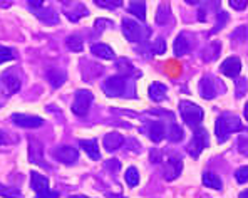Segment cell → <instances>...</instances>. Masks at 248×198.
I'll return each instance as SVG.
<instances>
[{
  "label": "cell",
  "instance_id": "1",
  "mask_svg": "<svg viewBox=\"0 0 248 198\" xmlns=\"http://www.w3.org/2000/svg\"><path fill=\"white\" fill-rule=\"evenodd\" d=\"M215 130H217V138L218 141H227L228 134L235 133V131H242L243 124L240 121L238 116L235 115H221L220 118L217 119V124H215Z\"/></svg>",
  "mask_w": 248,
  "mask_h": 198
},
{
  "label": "cell",
  "instance_id": "2",
  "mask_svg": "<svg viewBox=\"0 0 248 198\" xmlns=\"http://www.w3.org/2000/svg\"><path fill=\"white\" fill-rule=\"evenodd\" d=\"M180 113H181V118H183L185 123L191 128L200 126V123L203 121V109L191 101H181Z\"/></svg>",
  "mask_w": 248,
  "mask_h": 198
},
{
  "label": "cell",
  "instance_id": "3",
  "mask_svg": "<svg viewBox=\"0 0 248 198\" xmlns=\"http://www.w3.org/2000/svg\"><path fill=\"white\" fill-rule=\"evenodd\" d=\"M123 34L126 35V39L131 40V42H143V40L148 39L149 29L141 27L138 22H134L131 19H124L123 20Z\"/></svg>",
  "mask_w": 248,
  "mask_h": 198
},
{
  "label": "cell",
  "instance_id": "4",
  "mask_svg": "<svg viewBox=\"0 0 248 198\" xmlns=\"http://www.w3.org/2000/svg\"><path fill=\"white\" fill-rule=\"evenodd\" d=\"M208 145H210V138H208V131L203 130V128H200V130L195 131V134H193L191 138V143L188 145V153L191 158H198L200 155H202V151L205 148H208Z\"/></svg>",
  "mask_w": 248,
  "mask_h": 198
},
{
  "label": "cell",
  "instance_id": "5",
  "mask_svg": "<svg viewBox=\"0 0 248 198\" xmlns=\"http://www.w3.org/2000/svg\"><path fill=\"white\" fill-rule=\"evenodd\" d=\"M93 101H94V96L91 91H86V89L78 91L74 98V102H72V113L78 116H86L91 104H93Z\"/></svg>",
  "mask_w": 248,
  "mask_h": 198
},
{
  "label": "cell",
  "instance_id": "6",
  "mask_svg": "<svg viewBox=\"0 0 248 198\" xmlns=\"http://www.w3.org/2000/svg\"><path fill=\"white\" fill-rule=\"evenodd\" d=\"M104 91L108 96L116 98V96H123L124 91H126V79L123 76H112L104 82Z\"/></svg>",
  "mask_w": 248,
  "mask_h": 198
},
{
  "label": "cell",
  "instance_id": "7",
  "mask_svg": "<svg viewBox=\"0 0 248 198\" xmlns=\"http://www.w3.org/2000/svg\"><path fill=\"white\" fill-rule=\"evenodd\" d=\"M0 82H2L7 96H12L20 89V78L16 71H5L0 76Z\"/></svg>",
  "mask_w": 248,
  "mask_h": 198
},
{
  "label": "cell",
  "instance_id": "8",
  "mask_svg": "<svg viewBox=\"0 0 248 198\" xmlns=\"http://www.w3.org/2000/svg\"><path fill=\"white\" fill-rule=\"evenodd\" d=\"M12 121L20 128H27V130H35V128H41L44 124V119L39 116L32 115H12Z\"/></svg>",
  "mask_w": 248,
  "mask_h": 198
},
{
  "label": "cell",
  "instance_id": "9",
  "mask_svg": "<svg viewBox=\"0 0 248 198\" xmlns=\"http://www.w3.org/2000/svg\"><path fill=\"white\" fill-rule=\"evenodd\" d=\"M54 156H56L57 161L64 165H72L79 160V151L72 146H61L54 151Z\"/></svg>",
  "mask_w": 248,
  "mask_h": 198
},
{
  "label": "cell",
  "instance_id": "10",
  "mask_svg": "<svg viewBox=\"0 0 248 198\" xmlns=\"http://www.w3.org/2000/svg\"><path fill=\"white\" fill-rule=\"evenodd\" d=\"M183 170V161L180 158H168L165 163V178L168 182H173L181 175Z\"/></svg>",
  "mask_w": 248,
  "mask_h": 198
},
{
  "label": "cell",
  "instance_id": "11",
  "mask_svg": "<svg viewBox=\"0 0 248 198\" xmlns=\"http://www.w3.org/2000/svg\"><path fill=\"white\" fill-rule=\"evenodd\" d=\"M221 72L228 78H236L242 71V62H240L238 57H228L221 62Z\"/></svg>",
  "mask_w": 248,
  "mask_h": 198
},
{
  "label": "cell",
  "instance_id": "12",
  "mask_svg": "<svg viewBox=\"0 0 248 198\" xmlns=\"http://www.w3.org/2000/svg\"><path fill=\"white\" fill-rule=\"evenodd\" d=\"M31 186L37 195H42V193L50 192L49 190V180L44 177V175L37 173V171H32L31 173Z\"/></svg>",
  "mask_w": 248,
  "mask_h": 198
},
{
  "label": "cell",
  "instance_id": "13",
  "mask_svg": "<svg viewBox=\"0 0 248 198\" xmlns=\"http://www.w3.org/2000/svg\"><path fill=\"white\" fill-rule=\"evenodd\" d=\"M79 146L87 153L91 160H99L101 158V149H99V145H97L96 139H81L79 141Z\"/></svg>",
  "mask_w": 248,
  "mask_h": 198
},
{
  "label": "cell",
  "instance_id": "14",
  "mask_svg": "<svg viewBox=\"0 0 248 198\" xmlns=\"http://www.w3.org/2000/svg\"><path fill=\"white\" fill-rule=\"evenodd\" d=\"M200 94H202V98L205 99H213L215 96L218 94V89L215 87V81L211 78H205L202 79V82H200Z\"/></svg>",
  "mask_w": 248,
  "mask_h": 198
},
{
  "label": "cell",
  "instance_id": "15",
  "mask_svg": "<svg viewBox=\"0 0 248 198\" xmlns=\"http://www.w3.org/2000/svg\"><path fill=\"white\" fill-rule=\"evenodd\" d=\"M148 134H149V139L155 143H159L163 138L166 136V128L161 121H155V123L149 124L148 128Z\"/></svg>",
  "mask_w": 248,
  "mask_h": 198
},
{
  "label": "cell",
  "instance_id": "16",
  "mask_svg": "<svg viewBox=\"0 0 248 198\" xmlns=\"http://www.w3.org/2000/svg\"><path fill=\"white\" fill-rule=\"evenodd\" d=\"M123 143H124V138H123V134H119V133H108L103 139V145L108 151H116L118 148H121Z\"/></svg>",
  "mask_w": 248,
  "mask_h": 198
},
{
  "label": "cell",
  "instance_id": "17",
  "mask_svg": "<svg viewBox=\"0 0 248 198\" xmlns=\"http://www.w3.org/2000/svg\"><path fill=\"white\" fill-rule=\"evenodd\" d=\"M91 52H93L94 56L101 57V59H108V61H112L116 57L114 50L109 46H106V44H93V46H91Z\"/></svg>",
  "mask_w": 248,
  "mask_h": 198
},
{
  "label": "cell",
  "instance_id": "18",
  "mask_svg": "<svg viewBox=\"0 0 248 198\" xmlns=\"http://www.w3.org/2000/svg\"><path fill=\"white\" fill-rule=\"evenodd\" d=\"M166 94H168V87L165 86V84H161V82H153L151 86H149V98H151L153 101H156V102L165 101Z\"/></svg>",
  "mask_w": 248,
  "mask_h": 198
},
{
  "label": "cell",
  "instance_id": "19",
  "mask_svg": "<svg viewBox=\"0 0 248 198\" xmlns=\"http://www.w3.org/2000/svg\"><path fill=\"white\" fill-rule=\"evenodd\" d=\"M29 160L32 163H41L42 161V143L37 141L35 138H31V143H29Z\"/></svg>",
  "mask_w": 248,
  "mask_h": 198
},
{
  "label": "cell",
  "instance_id": "20",
  "mask_svg": "<svg viewBox=\"0 0 248 198\" xmlns=\"http://www.w3.org/2000/svg\"><path fill=\"white\" fill-rule=\"evenodd\" d=\"M129 14L136 16L140 20H146V3L144 0H133L129 3Z\"/></svg>",
  "mask_w": 248,
  "mask_h": 198
},
{
  "label": "cell",
  "instance_id": "21",
  "mask_svg": "<svg viewBox=\"0 0 248 198\" xmlns=\"http://www.w3.org/2000/svg\"><path fill=\"white\" fill-rule=\"evenodd\" d=\"M173 50L176 56H185V54L189 52V42L186 40L185 35H178L176 40H174Z\"/></svg>",
  "mask_w": 248,
  "mask_h": 198
},
{
  "label": "cell",
  "instance_id": "22",
  "mask_svg": "<svg viewBox=\"0 0 248 198\" xmlns=\"http://www.w3.org/2000/svg\"><path fill=\"white\" fill-rule=\"evenodd\" d=\"M203 185L208 186V188L220 190L221 188V180L218 178V175L211 173V171H206V173H203Z\"/></svg>",
  "mask_w": 248,
  "mask_h": 198
},
{
  "label": "cell",
  "instance_id": "23",
  "mask_svg": "<svg viewBox=\"0 0 248 198\" xmlns=\"http://www.w3.org/2000/svg\"><path fill=\"white\" fill-rule=\"evenodd\" d=\"M49 81H50V84H52L54 87H59V86L64 84L65 74L62 71H59V69H52V71H49Z\"/></svg>",
  "mask_w": 248,
  "mask_h": 198
},
{
  "label": "cell",
  "instance_id": "24",
  "mask_svg": "<svg viewBox=\"0 0 248 198\" xmlns=\"http://www.w3.org/2000/svg\"><path fill=\"white\" fill-rule=\"evenodd\" d=\"M168 139H170V141H174V143H176V141H181V139H183V130H181V128L180 126H178V124L176 123H173V124H171V126H170V130H168Z\"/></svg>",
  "mask_w": 248,
  "mask_h": 198
},
{
  "label": "cell",
  "instance_id": "25",
  "mask_svg": "<svg viewBox=\"0 0 248 198\" xmlns=\"http://www.w3.org/2000/svg\"><path fill=\"white\" fill-rule=\"evenodd\" d=\"M65 46L69 50H74V52H81L82 50V40L79 35H69L65 40Z\"/></svg>",
  "mask_w": 248,
  "mask_h": 198
},
{
  "label": "cell",
  "instance_id": "26",
  "mask_svg": "<svg viewBox=\"0 0 248 198\" xmlns=\"http://www.w3.org/2000/svg\"><path fill=\"white\" fill-rule=\"evenodd\" d=\"M124 178H126V183H127L129 186H136L138 183H140V171H138L134 166L127 168V170H126V175H124Z\"/></svg>",
  "mask_w": 248,
  "mask_h": 198
},
{
  "label": "cell",
  "instance_id": "27",
  "mask_svg": "<svg viewBox=\"0 0 248 198\" xmlns=\"http://www.w3.org/2000/svg\"><path fill=\"white\" fill-rule=\"evenodd\" d=\"M168 19H170V7L166 3H163L158 9V14H156V22L158 24H166Z\"/></svg>",
  "mask_w": 248,
  "mask_h": 198
},
{
  "label": "cell",
  "instance_id": "28",
  "mask_svg": "<svg viewBox=\"0 0 248 198\" xmlns=\"http://www.w3.org/2000/svg\"><path fill=\"white\" fill-rule=\"evenodd\" d=\"M94 3L103 9H118L123 5V0H94Z\"/></svg>",
  "mask_w": 248,
  "mask_h": 198
},
{
  "label": "cell",
  "instance_id": "29",
  "mask_svg": "<svg viewBox=\"0 0 248 198\" xmlns=\"http://www.w3.org/2000/svg\"><path fill=\"white\" fill-rule=\"evenodd\" d=\"M0 195L3 198H22V193L16 188H9V186L0 185Z\"/></svg>",
  "mask_w": 248,
  "mask_h": 198
},
{
  "label": "cell",
  "instance_id": "30",
  "mask_svg": "<svg viewBox=\"0 0 248 198\" xmlns=\"http://www.w3.org/2000/svg\"><path fill=\"white\" fill-rule=\"evenodd\" d=\"M14 59V50L9 47H0V64Z\"/></svg>",
  "mask_w": 248,
  "mask_h": 198
},
{
  "label": "cell",
  "instance_id": "31",
  "mask_svg": "<svg viewBox=\"0 0 248 198\" xmlns=\"http://www.w3.org/2000/svg\"><path fill=\"white\" fill-rule=\"evenodd\" d=\"M238 151L242 153V155L248 156V134H242V136L238 138Z\"/></svg>",
  "mask_w": 248,
  "mask_h": 198
},
{
  "label": "cell",
  "instance_id": "32",
  "mask_svg": "<svg viewBox=\"0 0 248 198\" xmlns=\"http://www.w3.org/2000/svg\"><path fill=\"white\" fill-rule=\"evenodd\" d=\"M235 178L238 183H247L248 182V166L238 168V170L235 171Z\"/></svg>",
  "mask_w": 248,
  "mask_h": 198
},
{
  "label": "cell",
  "instance_id": "33",
  "mask_svg": "<svg viewBox=\"0 0 248 198\" xmlns=\"http://www.w3.org/2000/svg\"><path fill=\"white\" fill-rule=\"evenodd\" d=\"M166 50V44L163 39H156L153 44V54H165Z\"/></svg>",
  "mask_w": 248,
  "mask_h": 198
},
{
  "label": "cell",
  "instance_id": "34",
  "mask_svg": "<svg viewBox=\"0 0 248 198\" xmlns=\"http://www.w3.org/2000/svg\"><path fill=\"white\" fill-rule=\"evenodd\" d=\"M230 5L235 10H243V9H247L248 0H230Z\"/></svg>",
  "mask_w": 248,
  "mask_h": 198
},
{
  "label": "cell",
  "instance_id": "35",
  "mask_svg": "<svg viewBox=\"0 0 248 198\" xmlns=\"http://www.w3.org/2000/svg\"><path fill=\"white\" fill-rule=\"evenodd\" d=\"M35 198H59V193L57 192H47V193H42V195H35Z\"/></svg>",
  "mask_w": 248,
  "mask_h": 198
},
{
  "label": "cell",
  "instance_id": "36",
  "mask_svg": "<svg viewBox=\"0 0 248 198\" xmlns=\"http://www.w3.org/2000/svg\"><path fill=\"white\" fill-rule=\"evenodd\" d=\"M29 3H31L34 9H39V7H42L44 0H29Z\"/></svg>",
  "mask_w": 248,
  "mask_h": 198
},
{
  "label": "cell",
  "instance_id": "37",
  "mask_svg": "<svg viewBox=\"0 0 248 198\" xmlns=\"http://www.w3.org/2000/svg\"><path fill=\"white\" fill-rule=\"evenodd\" d=\"M5 143H7V136L2 133V131H0V146H2V145H5Z\"/></svg>",
  "mask_w": 248,
  "mask_h": 198
},
{
  "label": "cell",
  "instance_id": "38",
  "mask_svg": "<svg viewBox=\"0 0 248 198\" xmlns=\"http://www.w3.org/2000/svg\"><path fill=\"white\" fill-rule=\"evenodd\" d=\"M186 3H189V5H196V3H200L202 0H185Z\"/></svg>",
  "mask_w": 248,
  "mask_h": 198
},
{
  "label": "cell",
  "instance_id": "39",
  "mask_svg": "<svg viewBox=\"0 0 248 198\" xmlns=\"http://www.w3.org/2000/svg\"><path fill=\"white\" fill-rule=\"evenodd\" d=\"M238 198H248V190H245V192L240 193V197H238Z\"/></svg>",
  "mask_w": 248,
  "mask_h": 198
},
{
  "label": "cell",
  "instance_id": "40",
  "mask_svg": "<svg viewBox=\"0 0 248 198\" xmlns=\"http://www.w3.org/2000/svg\"><path fill=\"white\" fill-rule=\"evenodd\" d=\"M71 198H89V197H86V195H72Z\"/></svg>",
  "mask_w": 248,
  "mask_h": 198
},
{
  "label": "cell",
  "instance_id": "41",
  "mask_svg": "<svg viewBox=\"0 0 248 198\" xmlns=\"http://www.w3.org/2000/svg\"><path fill=\"white\" fill-rule=\"evenodd\" d=\"M245 118L248 119V102H247V104H245Z\"/></svg>",
  "mask_w": 248,
  "mask_h": 198
},
{
  "label": "cell",
  "instance_id": "42",
  "mask_svg": "<svg viewBox=\"0 0 248 198\" xmlns=\"http://www.w3.org/2000/svg\"><path fill=\"white\" fill-rule=\"evenodd\" d=\"M200 198H208V197H200Z\"/></svg>",
  "mask_w": 248,
  "mask_h": 198
}]
</instances>
